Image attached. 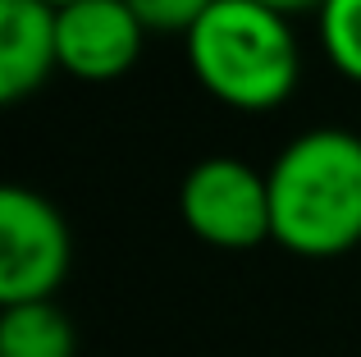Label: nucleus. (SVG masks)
Masks as SVG:
<instances>
[{"mask_svg": "<svg viewBox=\"0 0 361 357\" xmlns=\"http://www.w3.org/2000/svg\"><path fill=\"white\" fill-rule=\"evenodd\" d=\"M256 5H270V9H279V14H307V9H316L320 14V5H325V0H256Z\"/></svg>", "mask_w": 361, "mask_h": 357, "instance_id": "10", "label": "nucleus"}, {"mask_svg": "<svg viewBox=\"0 0 361 357\" xmlns=\"http://www.w3.org/2000/svg\"><path fill=\"white\" fill-rule=\"evenodd\" d=\"M270 224L274 243L293 257H343L361 243V138L348 128H307L274 165Z\"/></svg>", "mask_w": 361, "mask_h": 357, "instance_id": "1", "label": "nucleus"}, {"mask_svg": "<svg viewBox=\"0 0 361 357\" xmlns=\"http://www.w3.org/2000/svg\"><path fill=\"white\" fill-rule=\"evenodd\" d=\"M73 261L64 215L32 188H0V303H51Z\"/></svg>", "mask_w": 361, "mask_h": 357, "instance_id": "4", "label": "nucleus"}, {"mask_svg": "<svg viewBox=\"0 0 361 357\" xmlns=\"http://www.w3.org/2000/svg\"><path fill=\"white\" fill-rule=\"evenodd\" d=\"M192 78L229 110H274L298 92L302 51L288 14L256 0H215L188 32Z\"/></svg>", "mask_w": 361, "mask_h": 357, "instance_id": "2", "label": "nucleus"}, {"mask_svg": "<svg viewBox=\"0 0 361 357\" xmlns=\"http://www.w3.org/2000/svg\"><path fill=\"white\" fill-rule=\"evenodd\" d=\"M51 9H64V5H78V0H46Z\"/></svg>", "mask_w": 361, "mask_h": 357, "instance_id": "11", "label": "nucleus"}, {"mask_svg": "<svg viewBox=\"0 0 361 357\" xmlns=\"http://www.w3.org/2000/svg\"><path fill=\"white\" fill-rule=\"evenodd\" d=\"M147 28L128 0H78L55 9L60 69L82 83H115L137 64Z\"/></svg>", "mask_w": 361, "mask_h": 357, "instance_id": "5", "label": "nucleus"}, {"mask_svg": "<svg viewBox=\"0 0 361 357\" xmlns=\"http://www.w3.org/2000/svg\"><path fill=\"white\" fill-rule=\"evenodd\" d=\"M320 46L343 78L361 83V0H325L320 5Z\"/></svg>", "mask_w": 361, "mask_h": 357, "instance_id": "8", "label": "nucleus"}, {"mask_svg": "<svg viewBox=\"0 0 361 357\" xmlns=\"http://www.w3.org/2000/svg\"><path fill=\"white\" fill-rule=\"evenodd\" d=\"M0 357H78L73 321L55 303H18L0 312Z\"/></svg>", "mask_w": 361, "mask_h": 357, "instance_id": "7", "label": "nucleus"}, {"mask_svg": "<svg viewBox=\"0 0 361 357\" xmlns=\"http://www.w3.org/2000/svg\"><path fill=\"white\" fill-rule=\"evenodd\" d=\"M60 69L55 9L46 0H0V101L18 106Z\"/></svg>", "mask_w": 361, "mask_h": 357, "instance_id": "6", "label": "nucleus"}, {"mask_svg": "<svg viewBox=\"0 0 361 357\" xmlns=\"http://www.w3.org/2000/svg\"><path fill=\"white\" fill-rule=\"evenodd\" d=\"M215 0H128V9L142 18L147 32H192Z\"/></svg>", "mask_w": 361, "mask_h": 357, "instance_id": "9", "label": "nucleus"}, {"mask_svg": "<svg viewBox=\"0 0 361 357\" xmlns=\"http://www.w3.org/2000/svg\"><path fill=\"white\" fill-rule=\"evenodd\" d=\"M183 224L220 252H247L274 243L270 178L243 156H206L183 174L178 188Z\"/></svg>", "mask_w": 361, "mask_h": 357, "instance_id": "3", "label": "nucleus"}]
</instances>
